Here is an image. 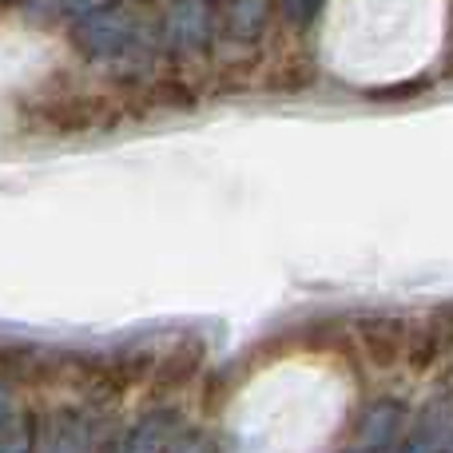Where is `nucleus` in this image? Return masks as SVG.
Returning a JSON list of instances; mask_svg holds the SVG:
<instances>
[{"instance_id": "4", "label": "nucleus", "mask_w": 453, "mask_h": 453, "mask_svg": "<svg viewBox=\"0 0 453 453\" xmlns=\"http://www.w3.org/2000/svg\"><path fill=\"white\" fill-rule=\"evenodd\" d=\"M199 362H203V342H196V338H188L183 346H175L172 354H167L164 362L156 366V374H151V394L156 398H164V394H172L175 386H183L191 374L199 370Z\"/></svg>"}, {"instance_id": "7", "label": "nucleus", "mask_w": 453, "mask_h": 453, "mask_svg": "<svg viewBox=\"0 0 453 453\" xmlns=\"http://www.w3.org/2000/svg\"><path fill=\"white\" fill-rule=\"evenodd\" d=\"M322 0H282V16H287V24H295V28H303V24H311L314 16H319Z\"/></svg>"}, {"instance_id": "3", "label": "nucleus", "mask_w": 453, "mask_h": 453, "mask_svg": "<svg viewBox=\"0 0 453 453\" xmlns=\"http://www.w3.org/2000/svg\"><path fill=\"white\" fill-rule=\"evenodd\" d=\"M271 12H274V0H226L223 4V28L234 44H250V40L263 36Z\"/></svg>"}, {"instance_id": "1", "label": "nucleus", "mask_w": 453, "mask_h": 453, "mask_svg": "<svg viewBox=\"0 0 453 453\" xmlns=\"http://www.w3.org/2000/svg\"><path fill=\"white\" fill-rule=\"evenodd\" d=\"M143 36H148V32H143L140 16H135V8H127L124 0L72 24L76 48L96 64H124V60H132V56H140Z\"/></svg>"}, {"instance_id": "5", "label": "nucleus", "mask_w": 453, "mask_h": 453, "mask_svg": "<svg viewBox=\"0 0 453 453\" xmlns=\"http://www.w3.org/2000/svg\"><path fill=\"white\" fill-rule=\"evenodd\" d=\"M362 338H366V350L378 366H390L402 350V338H406V326L394 319H374L362 326Z\"/></svg>"}, {"instance_id": "2", "label": "nucleus", "mask_w": 453, "mask_h": 453, "mask_svg": "<svg viewBox=\"0 0 453 453\" xmlns=\"http://www.w3.org/2000/svg\"><path fill=\"white\" fill-rule=\"evenodd\" d=\"M215 0H167L164 8V44L172 52L188 56V52H203L215 40Z\"/></svg>"}, {"instance_id": "6", "label": "nucleus", "mask_w": 453, "mask_h": 453, "mask_svg": "<svg viewBox=\"0 0 453 453\" xmlns=\"http://www.w3.org/2000/svg\"><path fill=\"white\" fill-rule=\"evenodd\" d=\"M111 4H119V0H24L28 12H60V16H72V20H84V16L104 12Z\"/></svg>"}]
</instances>
